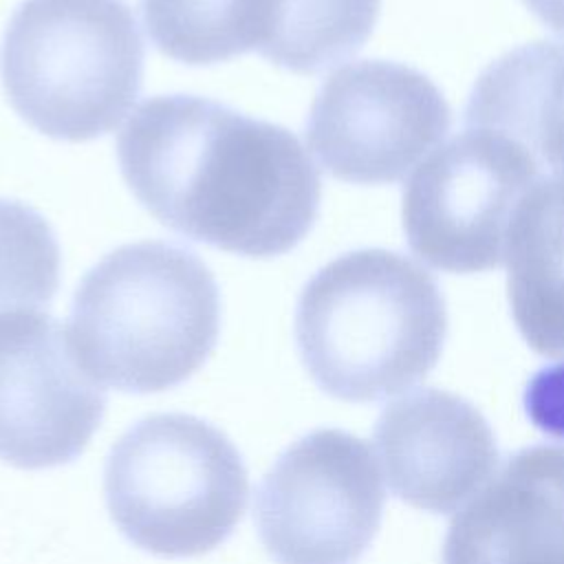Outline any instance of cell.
Segmentation results:
<instances>
[{"label": "cell", "mask_w": 564, "mask_h": 564, "mask_svg": "<svg viewBox=\"0 0 564 564\" xmlns=\"http://www.w3.org/2000/svg\"><path fill=\"white\" fill-rule=\"evenodd\" d=\"M117 159L161 225L220 251L282 256L319 212V174L300 139L207 97L145 99L119 132Z\"/></svg>", "instance_id": "1"}, {"label": "cell", "mask_w": 564, "mask_h": 564, "mask_svg": "<svg viewBox=\"0 0 564 564\" xmlns=\"http://www.w3.org/2000/svg\"><path fill=\"white\" fill-rule=\"evenodd\" d=\"M220 330V291L192 251L161 240L112 249L73 297L68 335L86 372L115 390L148 394L189 379Z\"/></svg>", "instance_id": "2"}, {"label": "cell", "mask_w": 564, "mask_h": 564, "mask_svg": "<svg viewBox=\"0 0 564 564\" xmlns=\"http://www.w3.org/2000/svg\"><path fill=\"white\" fill-rule=\"evenodd\" d=\"M445 333V302L432 275L386 249L330 260L304 284L295 308L304 368L326 394L352 403L421 381Z\"/></svg>", "instance_id": "3"}, {"label": "cell", "mask_w": 564, "mask_h": 564, "mask_svg": "<svg viewBox=\"0 0 564 564\" xmlns=\"http://www.w3.org/2000/svg\"><path fill=\"white\" fill-rule=\"evenodd\" d=\"M143 57L123 0H24L2 37L0 77L29 126L82 143L128 115L143 84Z\"/></svg>", "instance_id": "4"}, {"label": "cell", "mask_w": 564, "mask_h": 564, "mask_svg": "<svg viewBox=\"0 0 564 564\" xmlns=\"http://www.w3.org/2000/svg\"><path fill=\"white\" fill-rule=\"evenodd\" d=\"M104 496L117 529L159 557L220 546L242 520L249 474L236 445L212 423L181 412L150 414L112 445Z\"/></svg>", "instance_id": "5"}, {"label": "cell", "mask_w": 564, "mask_h": 564, "mask_svg": "<svg viewBox=\"0 0 564 564\" xmlns=\"http://www.w3.org/2000/svg\"><path fill=\"white\" fill-rule=\"evenodd\" d=\"M372 449L322 427L289 445L256 491V527L275 564H355L383 511Z\"/></svg>", "instance_id": "6"}, {"label": "cell", "mask_w": 564, "mask_h": 564, "mask_svg": "<svg viewBox=\"0 0 564 564\" xmlns=\"http://www.w3.org/2000/svg\"><path fill=\"white\" fill-rule=\"evenodd\" d=\"M538 176L540 165L518 141L469 128L436 148L408 181L401 216L410 249L454 273L502 264L511 218Z\"/></svg>", "instance_id": "7"}, {"label": "cell", "mask_w": 564, "mask_h": 564, "mask_svg": "<svg viewBox=\"0 0 564 564\" xmlns=\"http://www.w3.org/2000/svg\"><path fill=\"white\" fill-rule=\"evenodd\" d=\"M449 106L419 70L364 59L333 70L306 121L322 167L346 183L403 178L449 130Z\"/></svg>", "instance_id": "8"}, {"label": "cell", "mask_w": 564, "mask_h": 564, "mask_svg": "<svg viewBox=\"0 0 564 564\" xmlns=\"http://www.w3.org/2000/svg\"><path fill=\"white\" fill-rule=\"evenodd\" d=\"M106 412L66 324L37 308L0 315V458L20 469L75 460Z\"/></svg>", "instance_id": "9"}, {"label": "cell", "mask_w": 564, "mask_h": 564, "mask_svg": "<svg viewBox=\"0 0 564 564\" xmlns=\"http://www.w3.org/2000/svg\"><path fill=\"white\" fill-rule=\"evenodd\" d=\"M375 445L392 491L432 513L465 502L498 458L482 414L445 390H419L390 403L375 425Z\"/></svg>", "instance_id": "10"}, {"label": "cell", "mask_w": 564, "mask_h": 564, "mask_svg": "<svg viewBox=\"0 0 564 564\" xmlns=\"http://www.w3.org/2000/svg\"><path fill=\"white\" fill-rule=\"evenodd\" d=\"M443 564H564V447L518 452L454 516Z\"/></svg>", "instance_id": "11"}, {"label": "cell", "mask_w": 564, "mask_h": 564, "mask_svg": "<svg viewBox=\"0 0 564 564\" xmlns=\"http://www.w3.org/2000/svg\"><path fill=\"white\" fill-rule=\"evenodd\" d=\"M507 289L516 326L544 357H564V170L520 200L507 236Z\"/></svg>", "instance_id": "12"}, {"label": "cell", "mask_w": 564, "mask_h": 564, "mask_svg": "<svg viewBox=\"0 0 564 564\" xmlns=\"http://www.w3.org/2000/svg\"><path fill=\"white\" fill-rule=\"evenodd\" d=\"M469 128L518 141L535 163L564 170V42H535L509 51L478 77Z\"/></svg>", "instance_id": "13"}, {"label": "cell", "mask_w": 564, "mask_h": 564, "mask_svg": "<svg viewBox=\"0 0 564 564\" xmlns=\"http://www.w3.org/2000/svg\"><path fill=\"white\" fill-rule=\"evenodd\" d=\"M152 44L167 57L209 66L271 48L284 0H139Z\"/></svg>", "instance_id": "14"}, {"label": "cell", "mask_w": 564, "mask_h": 564, "mask_svg": "<svg viewBox=\"0 0 564 564\" xmlns=\"http://www.w3.org/2000/svg\"><path fill=\"white\" fill-rule=\"evenodd\" d=\"M381 0H284L278 35L264 55L291 73L324 70L370 37Z\"/></svg>", "instance_id": "15"}, {"label": "cell", "mask_w": 564, "mask_h": 564, "mask_svg": "<svg viewBox=\"0 0 564 564\" xmlns=\"http://www.w3.org/2000/svg\"><path fill=\"white\" fill-rule=\"evenodd\" d=\"M59 286V245L33 207L0 198V315L48 306Z\"/></svg>", "instance_id": "16"}, {"label": "cell", "mask_w": 564, "mask_h": 564, "mask_svg": "<svg viewBox=\"0 0 564 564\" xmlns=\"http://www.w3.org/2000/svg\"><path fill=\"white\" fill-rule=\"evenodd\" d=\"M524 405L538 427L564 438V361L540 370L529 381Z\"/></svg>", "instance_id": "17"}, {"label": "cell", "mask_w": 564, "mask_h": 564, "mask_svg": "<svg viewBox=\"0 0 564 564\" xmlns=\"http://www.w3.org/2000/svg\"><path fill=\"white\" fill-rule=\"evenodd\" d=\"M527 7L553 31L564 33V0H524Z\"/></svg>", "instance_id": "18"}]
</instances>
